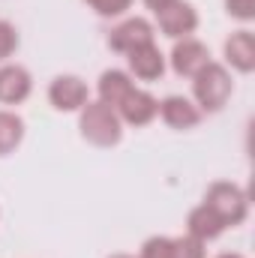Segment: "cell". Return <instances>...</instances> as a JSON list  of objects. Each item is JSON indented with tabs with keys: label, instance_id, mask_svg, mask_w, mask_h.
Returning a JSON list of instances; mask_svg holds the SVG:
<instances>
[{
	"label": "cell",
	"instance_id": "10",
	"mask_svg": "<svg viewBox=\"0 0 255 258\" xmlns=\"http://www.w3.org/2000/svg\"><path fill=\"white\" fill-rule=\"evenodd\" d=\"M159 114H162V120L171 129H192V126H198V120H201L198 105L192 99H186V96H165L159 102Z\"/></svg>",
	"mask_w": 255,
	"mask_h": 258
},
{
	"label": "cell",
	"instance_id": "3",
	"mask_svg": "<svg viewBox=\"0 0 255 258\" xmlns=\"http://www.w3.org/2000/svg\"><path fill=\"white\" fill-rule=\"evenodd\" d=\"M204 207H210V210L219 216V222H222L225 228H234V225H240V222L246 219V213H249V198H246V192H243L237 183L216 180V183H210L207 192H204Z\"/></svg>",
	"mask_w": 255,
	"mask_h": 258
},
{
	"label": "cell",
	"instance_id": "1",
	"mask_svg": "<svg viewBox=\"0 0 255 258\" xmlns=\"http://www.w3.org/2000/svg\"><path fill=\"white\" fill-rule=\"evenodd\" d=\"M81 135L84 141L96 144V147H114L123 138V120L117 117V111L105 102H87L81 108Z\"/></svg>",
	"mask_w": 255,
	"mask_h": 258
},
{
	"label": "cell",
	"instance_id": "14",
	"mask_svg": "<svg viewBox=\"0 0 255 258\" xmlns=\"http://www.w3.org/2000/svg\"><path fill=\"white\" fill-rule=\"evenodd\" d=\"M132 87H135V84H132L129 72H123V69H105V72L99 75V102L117 108Z\"/></svg>",
	"mask_w": 255,
	"mask_h": 258
},
{
	"label": "cell",
	"instance_id": "19",
	"mask_svg": "<svg viewBox=\"0 0 255 258\" xmlns=\"http://www.w3.org/2000/svg\"><path fill=\"white\" fill-rule=\"evenodd\" d=\"M90 9H96L99 15H105V18H114V15H123L129 6H132V0H84Z\"/></svg>",
	"mask_w": 255,
	"mask_h": 258
},
{
	"label": "cell",
	"instance_id": "4",
	"mask_svg": "<svg viewBox=\"0 0 255 258\" xmlns=\"http://www.w3.org/2000/svg\"><path fill=\"white\" fill-rule=\"evenodd\" d=\"M156 21H159V30L171 39H186L192 30L198 27V12L195 6L186 0H174L171 6H165L162 12H156Z\"/></svg>",
	"mask_w": 255,
	"mask_h": 258
},
{
	"label": "cell",
	"instance_id": "23",
	"mask_svg": "<svg viewBox=\"0 0 255 258\" xmlns=\"http://www.w3.org/2000/svg\"><path fill=\"white\" fill-rule=\"evenodd\" d=\"M111 258H135V255H123V252H117V255H111Z\"/></svg>",
	"mask_w": 255,
	"mask_h": 258
},
{
	"label": "cell",
	"instance_id": "22",
	"mask_svg": "<svg viewBox=\"0 0 255 258\" xmlns=\"http://www.w3.org/2000/svg\"><path fill=\"white\" fill-rule=\"evenodd\" d=\"M219 258H243V255H234V252H225V255H219Z\"/></svg>",
	"mask_w": 255,
	"mask_h": 258
},
{
	"label": "cell",
	"instance_id": "21",
	"mask_svg": "<svg viewBox=\"0 0 255 258\" xmlns=\"http://www.w3.org/2000/svg\"><path fill=\"white\" fill-rule=\"evenodd\" d=\"M171 3H174V0H144V6H147V9H153V12H162V9H165V6H171Z\"/></svg>",
	"mask_w": 255,
	"mask_h": 258
},
{
	"label": "cell",
	"instance_id": "2",
	"mask_svg": "<svg viewBox=\"0 0 255 258\" xmlns=\"http://www.w3.org/2000/svg\"><path fill=\"white\" fill-rule=\"evenodd\" d=\"M234 84H231V75L222 63H210L204 66L201 72L192 75V93H195V105L198 111H219L228 96H231Z\"/></svg>",
	"mask_w": 255,
	"mask_h": 258
},
{
	"label": "cell",
	"instance_id": "15",
	"mask_svg": "<svg viewBox=\"0 0 255 258\" xmlns=\"http://www.w3.org/2000/svg\"><path fill=\"white\" fill-rule=\"evenodd\" d=\"M24 138V120L12 111H0V156L12 153Z\"/></svg>",
	"mask_w": 255,
	"mask_h": 258
},
{
	"label": "cell",
	"instance_id": "12",
	"mask_svg": "<svg viewBox=\"0 0 255 258\" xmlns=\"http://www.w3.org/2000/svg\"><path fill=\"white\" fill-rule=\"evenodd\" d=\"M225 60L237 72H252L255 69V36L249 30H237L225 39Z\"/></svg>",
	"mask_w": 255,
	"mask_h": 258
},
{
	"label": "cell",
	"instance_id": "16",
	"mask_svg": "<svg viewBox=\"0 0 255 258\" xmlns=\"http://www.w3.org/2000/svg\"><path fill=\"white\" fill-rule=\"evenodd\" d=\"M171 258H204V243L192 234L171 237Z\"/></svg>",
	"mask_w": 255,
	"mask_h": 258
},
{
	"label": "cell",
	"instance_id": "8",
	"mask_svg": "<svg viewBox=\"0 0 255 258\" xmlns=\"http://www.w3.org/2000/svg\"><path fill=\"white\" fill-rule=\"evenodd\" d=\"M207 63H210V51H207L204 42H198V39H192V36L177 39V45H174V51H171V69H174L177 75L192 78L195 72H201Z\"/></svg>",
	"mask_w": 255,
	"mask_h": 258
},
{
	"label": "cell",
	"instance_id": "13",
	"mask_svg": "<svg viewBox=\"0 0 255 258\" xmlns=\"http://www.w3.org/2000/svg\"><path fill=\"white\" fill-rule=\"evenodd\" d=\"M222 231H225V225L219 222V216H216L210 207L198 204V207L189 210V216H186V234L198 237L201 243H207V240H216Z\"/></svg>",
	"mask_w": 255,
	"mask_h": 258
},
{
	"label": "cell",
	"instance_id": "7",
	"mask_svg": "<svg viewBox=\"0 0 255 258\" xmlns=\"http://www.w3.org/2000/svg\"><path fill=\"white\" fill-rule=\"evenodd\" d=\"M147 42H153V27H150L147 18H126L108 36V45L114 51H120V54H129V51H135V48H141Z\"/></svg>",
	"mask_w": 255,
	"mask_h": 258
},
{
	"label": "cell",
	"instance_id": "18",
	"mask_svg": "<svg viewBox=\"0 0 255 258\" xmlns=\"http://www.w3.org/2000/svg\"><path fill=\"white\" fill-rule=\"evenodd\" d=\"M138 258H171V237H162V234H159V237L144 240Z\"/></svg>",
	"mask_w": 255,
	"mask_h": 258
},
{
	"label": "cell",
	"instance_id": "17",
	"mask_svg": "<svg viewBox=\"0 0 255 258\" xmlns=\"http://www.w3.org/2000/svg\"><path fill=\"white\" fill-rule=\"evenodd\" d=\"M15 48H18V30H15V24H9V21L0 18V60H9L15 54Z\"/></svg>",
	"mask_w": 255,
	"mask_h": 258
},
{
	"label": "cell",
	"instance_id": "6",
	"mask_svg": "<svg viewBox=\"0 0 255 258\" xmlns=\"http://www.w3.org/2000/svg\"><path fill=\"white\" fill-rule=\"evenodd\" d=\"M48 99L57 111H81L87 99V84L78 75H57L48 87Z\"/></svg>",
	"mask_w": 255,
	"mask_h": 258
},
{
	"label": "cell",
	"instance_id": "9",
	"mask_svg": "<svg viewBox=\"0 0 255 258\" xmlns=\"http://www.w3.org/2000/svg\"><path fill=\"white\" fill-rule=\"evenodd\" d=\"M33 90V81H30V72L18 63H6L0 66V102L3 105H18L30 96Z\"/></svg>",
	"mask_w": 255,
	"mask_h": 258
},
{
	"label": "cell",
	"instance_id": "20",
	"mask_svg": "<svg viewBox=\"0 0 255 258\" xmlns=\"http://www.w3.org/2000/svg\"><path fill=\"white\" fill-rule=\"evenodd\" d=\"M225 9L237 21H252L255 18V0H225Z\"/></svg>",
	"mask_w": 255,
	"mask_h": 258
},
{
	"label": "cell",
	"instance_id": "11",
	"mask_svg": "<svg viewBox=\"0 0 255 258\" xmlns=\"http://www.w3.org/2000/svg\"><path fill=\"white\" fill-rule=\"evenodd\" d=\"M126 60H129V72H132L135 78H141V81H156V78L165 72V57H162V51H159L153 42H147V45L129 51Z\"/></svg>",
	"mask_w": 255,
	"mask_h": 258
},
{
	"label": "cell",
	"instance_id": "5",
	"mask_svg": "<svg viewBox=\"0 0 255 258\" xmlns=\"http://www.w3.org/2000/svg\"><path fill=\"white\" fill-rule=\"evenodd\" d=\"M114 111H117V117H120L123 123H129V126H147V123L159 114V99L150 96L147 90L132 87Z\"/></svg>",
	"mask_w": 255,
	"mask_h": 258
}]
</instances>
